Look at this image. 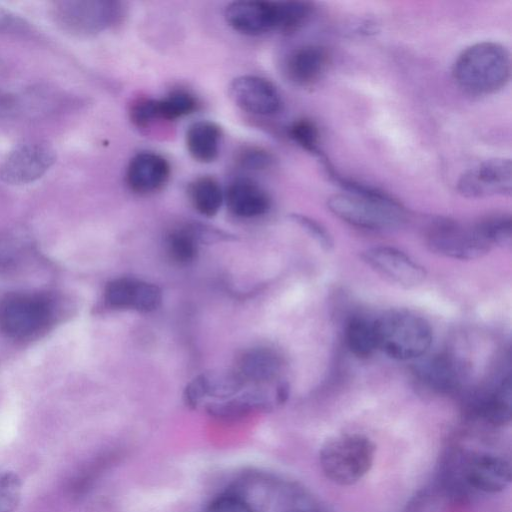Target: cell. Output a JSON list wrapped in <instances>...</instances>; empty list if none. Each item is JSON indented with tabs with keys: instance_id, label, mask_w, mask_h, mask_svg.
I'll return each mask as SVG.
<instances>
[{
	"instance_id": "6da1fadb",
	"label": "cell",
	"mask_w": 512,
	"mask_h": 512,
	"mask_svg": "<svg viewBox=\"0 0 512 512\" xmlns=\"http://www.w3.org/2000/svg\"><path fill=\"white\" fill-rule=\"evenodd\" d=\"M325 169L344 190L327 199V207L336 217L371 231L391 230L404 224L407 213L399 201L378 189L340 177L330 165Z\"/></svg>"
},
{
	"instance_id": "7a4b0ae2",
	"label": "cell",
	"mask_w": 512,
	"mask_h": 512,
	"mask_svg": "<svg viewBox=\"0 0 512 512\" xmlns=\"http://www.w3.org/2000/svg\"><path fill=\"white\" fill-rule=\"evenodd\" d=\"M508 50L491 41L475 43L463 50L452 68L460 88L476 95H487L502 89L510 78Z\"/></svg>"
},
{
	"instance_id": "3957f363",
	"label": "cell",
	"mask_w": 512,
	"mask_h": 512,
	"mask_svg": "<svg viewBox=\"0 0 512 512\" xmlns=\"http://www.w3.org/2000/svg\"><path fill=\"white\" fill-rule=\"evenodd\" d=\"M377 349L396 360L426 355L432 343L429 322L410 311H389L375 319Z\"/></svg>"
},
{
	"instance_id": "277c9868",
	"label": "cell",
	"mask_w": 512,
	"mask_h": 512,
	"mask_svg": "<svg viewBox=\"0 0 512 512\" xmlns=\"http://www.w3.org/2000/svg\"><path fill=\"white\" fill-rule=\"evenodd\" d=\"M375 445L362 434H343L327 441L319 455L320 467L332 482L349 486L360 481L371 469Z\"/></svg>"
},
{
	"instance_id": "5b68a950",
	"label": "cell",
	"mask_w": 512,
	"mask_h": 512,
	"mask_svg": "<svg viewBox=\"0 0 512 512\" xmlns=\"http://www.w3.org/2000/svg\"><path fill=\"white\" fill-rule=\"evenodd\" d=\"M425 240L433 253L459 260L481 258L492 249L475 224L466 226L451 219L433 221L427 228Z\"/></svg>"
},
{
	"instance_id": "8992f818",
	"label": "cell",
	"mask_w": 512,
	"mask_h": 512,
	"mask_svg": "<svg viewBox=\"0 0 512 512\" xmlns=\"http://www.w3.org/2000/svg\"><path fill=\"white\" fill-rule=\"evenodd\" d=\"M121 15L118 2L107 0H63L52 6V16L63 30L76 35L100 32Z\"/></svg>"
},
{
	"instance_id": "52a82bcc",
	"label": "cell",
	"mask_w": 512,
	"mask_h": 512,
	"mask_svg": "<svg viewBox=\"0 0 512 512\" xmlns=\"http://www.w3.org/2000/svg\"><path fill=\"white\" fill-rule=\"evenodd\" d=\"M460 478L467 490L494 494L503 491L511 481L510 462L487 452L456 450Z\"/></svg>"
},
{
	"instance_id": "ba28073f",
	"label": "cell",
	"mask_w": 512,
	"mask_h": 512,
	"mask_svg": "<svg viewBox=\"0 0 512 512\" xmlns=\"http://www.w3.org/2000/svg\"><path fill=\"white\" fill-rule=\"evenodd\" d=\"M56 154L47 143L37 140L24 142L4 160L1 178L13 185L28 184L41 178L54 164Z\"/></svg>"
},
{
	"instance_id": "9c48e42d",
	"label": "cell",
	"mask_w": 512,
	"mask_h": 512,
	"mask_svg": "<svg viewBox=\"0 0 512 512\" xmlns=\"http://www.w3.org/2000/svg\"><path fill=\"white\" fill-rule=\"evenodd\" d=\"M418 384L425 390L450 395L462 389L467 375L466 364L450 352H441L421 359L414 367Z\"/></svg>"
},
{
	"instance_id": "30bf717a",
	"label": "cell",
	"mask_w": 512,
	"mask_h": 512,
	"mask_svg": "<svg viewBox=\"0 0 512 512\" xmlns=\"http://www.w3.org/2000/svg\"><path fill=\"white\" fill-rule=\"evenodd\" d=\"M512 165L510 159L493 158L465 171L457 181L458 192L468 198L510 195Z\"/></svg>"
},
{
	"instance_id": "8fae6325",
	"label": "cell",
	"mask_w": 512,
	"mask_h": 512,
	"mask_svg": "<svg viewBox=\"0 0 512 512\" xmlns=\"http://www.w3.org/2000/svg\"><path fill=\"white\" fill-rule=\"evenodd\" d=\"M362 259L376 273L403 288L417 287L427 277V272L421 264L393 247L369 248L362 253Z\"/></svg>"
},
{
	"instance_id": "7c38bea8",
	"label": "cell",
	"mask_w": 512,
	"mask_h": 512,
	"mask_svg": "<svg viewBox=\"0 0 512 512\" xmlns=\"http://www.w3.org/2000/svg\"><path fill=\"white\" fill-rule=\"evenodd\" d=\"M224 18L233 30L246 36H259L271 31L278 32L279 1H234L226 6Z\"/></svg>"
},
{
	"instance_id": "4fadbf2b",
	"label": "cell",
	"mask_w": 512,
	"mask_h": 512,
	"mask_svg": "<svg viewBox=\"0 0 512 512\" xmlns=\"http://www.w3.org/2000/svg\"><path fill=\"white\" fill-rule=\"evenodd\" d=\"M229 95L240 109L254 115H274L282 107L277 87L270 80L257 75L234 78L229 85Z\"/></svg>"
},
{
	"instance_id": "5bb4252c",
	"label": "cell",
	"mask_w": 512,
	"mask_h": 512,
	"mask_svg": "<svg viewBox=\"0 0 512 512\" xmlns=\"http://www.w3.org/2000/svg\"><path fill=\"white\" fill-rule=\"evenodd\" d=\"M49 316L47 303L40 297L19 295L4 303L0 324L11 337L23 338L40 330Z\"/></svg>"
},
{
	"instance_id": "9a60e30c",
	"label": "cell",
	"mask_w": 512,
	"mask_h": 512,
	"mask_svg": "<svg viewBox=\"0 0 512 512\" xmlns=\"http://www.w3.org/2000/svg\"><path fill=\"white\" fill-rule=\"evenodd\" d=\"M466 414L484 424L499 427L508 424L512 416V385L510 375L492 387L471 394L465 402Z\"/></svg>"
},
{
	"instance_id": "2e32d148",
	"label": "cell",
	"mask_w": 512,
	"mask_h": 512,
	"mask_svg": "<svg viewBox=\"0 0 512 512\" xmlns=\"http://www.w3.org/2000/svg\"><path fill=\"white\" fill-rule=\"evenodd\" d=\"M170 176L171 166L163 155L142 151L130 159L125 182L133 193L150 195L160 191L168 183Z\"/></svg>"
},
{
	"instance_id": "e0dca14e",
	"label": "cell",
	"mask_w": 512,
	"mask_h": 512,
	"mask_svg": "<svg viewBox=\"0 0 512 512\" xmlns=\"http://www.w3.org/2000/svg\"><path fill=\"white\" fill-rule=\"evenodd\" d=\"M105 300L113 308L151 312L160 307L162 291L153 283L122 277L107 284Z\"/></svg>"
},
{
	"instance_id": "ac0fdd59",
	"label": "cell",
	"mask_w": 512,
	"mask_h": 512,
	"mask_svg": "<svg viewBox=\"0 0 512 512\" xmlns=\"http://www.w3.org/2000/svg\"><path fill=\"white\" fill-rule=\"evenodd\" d=\"M229 211L239 218H255L266 214L271 207L267 191L248 178L233 180L224 193Z\"/></svg>"
},
{
	"instance_id": "d6986e66",
	"label": "cell",
	"mask_w": 512,
	"mask_h": 512,
	"mask_svg": "<svg viewBox=\"0 0 512 512\" xmlns=\"http://www.w3.org/2000/svg\"><path fill=\"white\" fill-rule=\"evenodd\" d=\"M328 63L329 55L325 48L319 45H304L289 53L284 71L293 84L307 87L322 77Z\"/></svg>"
},
{
	"instance_id": "ffe728a7",
	"label": "cell",
	"mask_w": 512,
	"mask_h": 512,
	"mask_svg": "<svg viewBox=\"0 0 512 512\" xmlns=\"http://www.w3.org/2000/svg\"><path fill=\"white\" fill-rule=\"evenodd\" d=\"M282 358L268 348H253L246 351L238 360L234 373L246 385L276 381L282 371Z\"/></svg>"
},
{
	"instance_id": "44dd1931",
	"label": "cell",
	"mask_w": 512,
	"mask_h": 512,
	"mask_svg": "<svg viewBox=\"0 0 512 512\" xmlns=\"http://www.w3.org/2000/svg\"><path fill=\"white\" fill-rule=\"evenodd\" d=\"M221 139L222 129L217 123L201 120L189 126L185 135V144L192 159L208 164L218 158Z\"/></svg>"
},
{
	"instance_id": "7402d4cb",
	"label": "cell",
	"mask_w": 512,
	"mask_h": 512,
	"mask_svg": "<svg viewBox=\"0 0 512 512\" xmlns=\"http://www.w3.org/2000/svg\"><path fill=\"white\" fill-rule=\"evenodd\" d=\"M189 199L197 212L213 217L220 210L224 193L219 182L212 176H199L188 185Z\"/></svg>"
},
{
	"instance_id": "603a6c76",
	"label": "cell",
	"mask_w": 512,
	"mask_h": 512,
	"mask_svg": "<svg viewBox=\"0 0 512 512\" xmlns=\"http://www.w3.org/2000/svg\"><path fill=\"white\" fill-rule=\"evenodd\" d=\"M345 342L358 358H368L377 349L375 320L364 316L352 317L345 327Z\"/></svg>"
},
{
	"instance_id": "cb8c5ba5",
	"label": "cell",
	"mask_w": 512,
	"mask_h": 512,
	"mask_svg": "<svg viewBox=\"0 0 512 512\" xmlns=\"http://www.w3.org/2000/svg\"><path fill=\"white\" fill-rule=\"evenodd\" d=\"M198 240L191 223L171 230L165 238V246L169 257L178 264L192 262L198 252Z\"/></svg>"
},
{
	"instance_id": "d4e9b609",
	"label": "cell",
	"mask_w": 512,
	"mask_h": 512,
	"mask_svg": "<svg viewBox=\"0 0 512 512\" xmlns=\"http://www.w3.org/2000/svg\"><path fill=\"white\" fill-rule=\"evenodd\" d=\"M158 119L173 121L194 113L198 100L194 94L184 89H176L160 99H156Z\"/></svg>"
},
{
	"instance_id": "484cf974",
	"label": "cell",
	"mask_w": 512,
	"mask_h": 512,
	"mask_svg": "<svg viewBox=\"0 0 512 512\" xmlns=\"http://www.w3.org/2000/svg\"><path fill=\"white\" fill-rule=\"evenodd\" d=\"M475 226L491 248L511 243L512 221L509 215L489 216L477 222Z\"/></svg>"
},
{
	"instance_id": "4316f807",
	"label": "cell",
	"mask_w": 512,
	"mask_h": 512,
	"mask_svg": "<svg viewBox=\"0 0 512 512\" xmlns=\"http://www.w3.org/2000/svg\"><path fill=\"white\" fill-rule=\"evenodd\" d=\"M280 22L278 32L291 34L308 20L312 5L306 1H279Z\"/></svg>"
},
{
	"instance_id": "83f0119b",
	"label": "cell",
	"mask_w": 512,
	"mask_h": 512,
	"mask_svg": "<svg viewBox=\"0 0 512 512\" xmlns=\"http://www.w3.org/2000/svg\"><path fill=\"white\" fill-rule=\"evenodd\" d=\"M289 137L301 148L321 157L319 147V131L315 123L309 119H298L288 128Z\"/></svg>"
},
{
	"instance_id": "f1b7e54d",
	"label": "cell",
	"mask_w": 512,
	"mask_h": 512,
	"mask_svg": "<svg viewBox=\"0 0 512 512\" xmlns=\"http://www.w3.org/2000/svg\"><path fill=\"white\" fill-rule=\"evenodd\" d=\"M22 493L19 476L11 470L0 468V512H15Z\"/></svg>"
},
{
	"instance_id": "f546056e",
	"label": "cell",
	"mask_w": 512,
	"mask_h": 512,
	"mask_svg": "<svg viewBox=\"0 0 512 512\" xmlns=\"http://www.w3.org/2000/svg\"><path fill=\"white\" fill-rule=\"evenodd\" d=\"M235 161L244 170L262 171L273 165L274 156L263 147L249 145L237 151Z\"/></svg>"
},
{
	"instance_id": "4dcf8cb0",
	"label": "cell",
	"mask_w": 512,
	"mask_h": 512,
	"mask_svg": "<svg viewBox=\"0 0 512 512\" xmlns=\"http://www.w3.org/2000/svg\"><path fill=\"white\" fill-rule=\"evenodd\" d=\"M201 512H255L241 493L226 491L211 499Z\"/></svg>"
},
{
	"instance_id": "1f68e13d",
	"label": "cell",
	"mask_w": 512,
	"mask_h": 512,
	"mask_svg": "<svg viewBox=\"0 0 512 512\" xmlns=\"http://www.w3.org/2000/svg\"><path fill=\"white\" fill-rule=\"evenodd\" d=\"M129 118L133 125L144 128L158 120L155 98H138L130 106Z\"/></svg>"
},
{
	"instance_id": "d6a6232c",
	"label": "cell",
	"mask_w": 512,
	"mask_h": 512,
	"mask_svg": "<svg viewBox=\"0 0 512 512\" xmlns=\"http://www.w3.org/2000/svg\"><path fill=\"white\" fill-rule=\"evenodd\" d=\"M293 221L299 224L315 241L325 250L330 251L333 248V239L329 232L317 221L303 215H291Z\"/></svg>"
},
{
	"instance_id": "836d02e7",
	"label": "cell",
	"mask_w": 512,
	"mask_h": 512,
	"mask_svg": "<svg viewBox=\"0 0 512 512\" xmlns=\"http://www.w3.org/2000/svg\"><path fill=\"white\" fill-rule=\"evenodd\" d=\"M207 395V375L200 374L192 379L184 390V401L187 406L197 408Z\"/></svg>"
},
{
	"instance_id": "e575fe53",
	"label": "cell",
	"mask_w": 512,
	"mask_h": 512,
	"mask_svg": "<svg viewBox=\"0 0 512 512\" xmlns=\"http://www.w3.org/2000/svg\"><path fill=\"white\" fill-rule=\"evenodd\" d=\"M24 27L25 22L22 18L0 7V33L18 31Z\"/></svg>"
},
{
	"instance_id": "d590c367",
	"label": "cell",
	"mask_w": 512,
	"mask_h": 512,
	"mask_svg": "<svg viewBox=\"0 0 512 512\" xmlns=\"http://www.w3.org/2000/svg\"><path fill=\"white\" fill-rule=\"evenodd\" d=\"M19 103L15 97L0 93V118L9 117L18 111Z\"/></svg>"
},
{
	"instance_id": "8d00e7d4",
	"label": "cell",
	"mask_w": 512,
	"mask_h": 512,
	"mask_svg": "<svg viewBox=\"0 0 512 512\" xmlns=\"http://www.w3.org/2000/svg\"><path fill=\"white\" fill-rule=\"evenodd\" d=\"M288 512H321V511L315 510V509L300 508V509H294V510H291V511H288Z\"/></svg>"
}]
</instances>
